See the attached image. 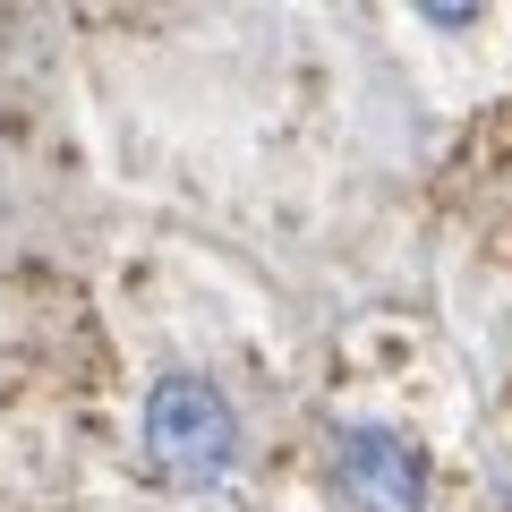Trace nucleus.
<instances>
[{
    "label": "nucleus",
    "mask_w": 512,
    "mask_h": 512,
    "mask_svg": "<svg viewBox=\"0 0 512 512\" xmlns=\"http://www.w3.org/2000/svg\"><path fill=\"white\" fill-rule=\"evenodd\" d=\"M137 444H146V470L163 487L205 495L239 470V402L205 367H163L146 384V410H137Z\"/></svg>",
    "instance_id": "f257e3e1"
},
{
    "label": "nucleus",
    "mask_w": 512,
    "mask_h": 512,
    "mask_svg": "<svg viewBox=\"0 0 512 512\" xmlns=\"http://www.w3.org/2000/svg\"><path fill=\"white\" fill-rule=\"evenodd\" d=\"M325 478L342 512H427V453L384 419H342L325 436Z\"/></svg>",
    "instance_id": "f03ea898"
}]
</instances>
